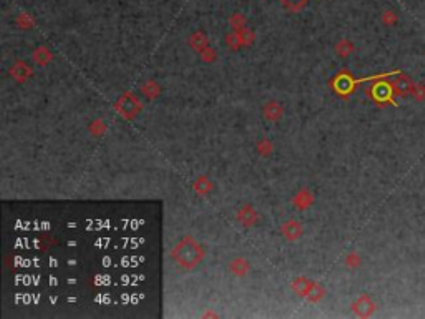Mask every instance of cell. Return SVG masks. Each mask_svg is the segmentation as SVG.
Returning a JSON list of instances; mask_svg holds the SVG:
<instances>
[{"label": "cell", "instance_id": "obj_3", "mask_svg": "<svg viewBox=\"0 0 425 319\" xmlns=\"http://www.w3.org/2000/svg\"><path fill=\"white\" fill-rule=\"evenodd\" d=\"M359 304H360V307H356V309L359 311V314H360V316H369L370 312L376 309L374 302H372V301L369 299V297H362Z\"/></svg>", "mask_w": 425, "mask_h": 319}, {"label": "cell", "instance_id": "obj_6", "mask_svg": "<svg viewBox=\"0 0 425 319\" xmlns=\"http://www.w3.org/2000/svg\"><path fill=\"white\" fill-rule=\"evenodd\" d=\"M294 2H298V0H292V2H291V4H294Z\"/></svg>", "mask_w": 425, "mask_h": 319}, {"label": "cell", "instance_id": "obj_4", "mask_svg": "<svg viewBox=\"0 0 425 319\" xmlns=\"http://www.w3.org/2000/svg\"><path fill=\"white\" fill-rule=\"evenodd\" d=\"M410 95L414 97V100L418 102V103L425 102V85H424V83H416V82H414Z\"/></svg>", "mask_w": 425, "mask_h": 319}, {"label": "cell", "instance_id": "obj_1", "mask_svg": "<svg viewBox=\"0 0 425 319\" xmlns=\"http://www.w3.org/2000/svg\"><path fill=\"white\" fill-rule=\"evenodd\" d=\"M390 85L394 88V93H396L397 97H404V95H407V93H410L414 80L408 75H404V73L400 72L398 73V78L397 80H394Z\"/></svg>", "mask_w": 425, "mask_h": 319}, {"label": "cell", "instance_id": "obj_2", "mask_svg": "<svg viewBox=\"0 0 425 319\" xmlns=\"http://www.w3.org/2000/svg\"><path fill=\"white\" fill-rule=\"evenodd\" d=\"M372 93H374V98L377 102H390L394 103V105H397L396 102H394V88L390 83H377V85L374 87V90H372Z\"/></svg>", "mask_w": 425, "mask_h": 319}, {"label": "cell", "instance_id": "obj_5", "mask_svg": "<svg viewBox=\"0 0 425 319\" xmlns=\"http://www.w3.org/2000/svg\"><path fill=\"white\" fill-rule=\"evenodd\" d=\"M384 22H386L387 25H392L397 22V14L392 12V10H387L386 14H384Z\"/></svg>", "mask_w": 425, "mask_h": 319}]
</instances>
